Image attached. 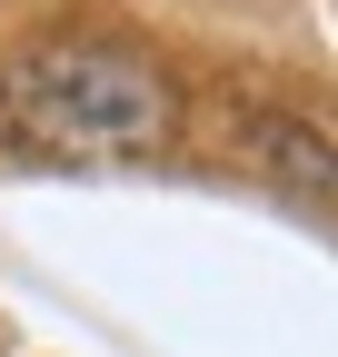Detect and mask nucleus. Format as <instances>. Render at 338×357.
I'll list each match as a JSON object with an SVG mask.
<instances>
[{
    "label": "nucleus",
    "mask_w": 338,
    "mask_h": 357,
    "mask_svg": "<svg viewBox=\"0 0 338 357\" xmlns=\"http://www.w3.org/2000/svg\"><path fill=\"white\" fill-rule=\"evenodd\" d=\"M169 119V79L119 40H30L0 60V129L40 159H140Z\"/></svg>",
    "instance_id": "f257e3e1"
},
{
    "label": "nucleus",
    "mask_w": 338,
    "mask_h": 357,
    "mask_svg": "<svg viewBox=\"0 0 338 357\" xmlns=\"http://www.w3.org/2000/svg\"><path fill=\"white\" fill-rule=\"evenodd\" d=\"M239 159L259 169L288 208H309V218H328V229H338V139H328V129L288 119V109H259V119L239 129Z\"/></svg>",
    "instance_id": "f03ea898"
}]
</instances>
